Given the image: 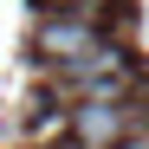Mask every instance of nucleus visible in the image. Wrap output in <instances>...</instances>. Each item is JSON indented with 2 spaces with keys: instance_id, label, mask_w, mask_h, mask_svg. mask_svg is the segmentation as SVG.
I'll list each match as a JSON object with an SVG mask.
<instances>
[{
  "instance_id": "f257e3e1",
  "label": "nucleus",
  "mask_w": 149,
  "mask_h": 149,
  "mask_svg": "<svg viewBox=\"0 0 149 149\" xmlns=\"http://www.w3.org/2000/svg\"><path fill=\"white\" fill-rule=\"evenodd\" d=\"M39 52L52 65H78L91 52H104V33L91 26V13H52V19H39Z\"/></svg>"
},
{
  "instance_id": "f03ea898",
  "label": "nucleus",
  "mask_w": 149,
  "mask_h": 149,
  "mask_svg": "<svg viewBox=\"0 0 149 149\" xmlns=\"http://www.w3.org/2000/svg\"><path fill=\"white\" fill-rule=\"evenodd\" d=\"M130 130H136V110H123L117 97H84V104L71 110V136L84 149H117Z\"/></svg>"
},
{
  "instance_id": "7ed1b4c3",
  "label": "nucleus",
  "mask_w": 149,
  "mask_h": 149,
  "mask_svg": "<svg viewBox=\"0 0 149 149\" xmlns=\"http://www.w3.org/2000/svg\"><path fill=\"white\" fill-rule=\"evenodd\" d=\"M52 7H71V13H91V19H97V13L110 7V0H52Z\"/></svg>"
}]
</instances>
